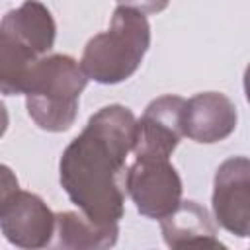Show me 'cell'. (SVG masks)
I'll return each instance as SVG.
<instances>
[{
    "instance_id": "cell-1",
    "label": "cell",
    "mask_w": 250,
    "mask_h": 250,
    "mask_svg": "<svg viewBox=\"0 0 250 250\" xmlns=\"http://www.w3.org/2000/svg\"><path fill=\"white\" fill-rule=\"evenodd\" d=\"M135 115L123 105H105L64 148L61 186L96 225H117L125 211V162L133 150Z\"/></svg>"
},
{
    "instance_id": "cell-2",
    "label": "cell",
    "mask_w": 250,
    "mask_h": 250,
    "mask_svg": "<svg viewBox=\"0 0 250 250\" xmlns=\"http://www.w3.org/2000/svg\"><path fill=\"white\" fill-rule=\"evenodd\" d=\"M57 25L39 0H25L0 21V92L25 94L37 62L53 49Z\"/></svg>"
},
{
    "instance_id": "cell-3",
    "label": "cell",
    "mask_w": 250,
    "mask_h": 250,
    "mask_svg": "<svg viewBox=\"0 0 250 250\" xmlns=\"http://www.w3.org/2000/svg\"><path fill=\"white\" fill-rule=\"evenodd\" d=\"M150 45L146 16L119 6L107 31L92 37L82 53L84 74L100 84H117L135 74Z\"/></svg>"
},
{
    "instance_id": "cell-4",
    "label": "cell",
    "mask_w": 250,
    "mask_h": 250,
    "mask_svg": "<svg viewBox=\"0 0 250 250\" xmlns=\"http://www.w3.org/2000/svg\"><path fill=\"white\" fill-rule=\"evenodd\" d=\"M88 76L68 55L43 57L31 72L25 88L29 117L45 131H66L78 113V100Z\"/></svg>"
},
{
    "instance_id": "cell-5",
    "label": "cell",
    "mask_w": 250,
    "mask_h": 250,
    "mask_svg": "<svg viewBox=\"0 0 250 250\" xmlns=\"http://www.w3.org/2000/svg\"><path fill=\"white\" fill-rule=\"evenodd\" d=\"M125 189L141 215L158 221L182 201V180L168 158H135L125 174Z\"/></svg>"
},
{
    "instance_id": "cell-6",
    "label": "cell",
    "mask_w": 250,
    "mask_h": 250,
    "mask_svg": "<svg viewBox=\"0 0 250 250\" xmlns=\"http://www.w3.org/2000/svg\"><path fill=\"white\" fill-rule=\"evenodd\" d=\"M213 213L217 223L246 238L250 232V162L246 156L225 160L215 174Z\"/></svg>"
},
{
    "instance_id": "cell-7",
    "label": "cell",
    "mask_w": 250,
    "mask_h": 250,
    "mask_svg": "<svg viewBox=\"0 0 250 250\" xmlns=\"http://www.w3.org/2000/svg\"><path fill=\"white\" fill-rule=\"evenodd\" d=\"M184 98L160 96L152 100L143 117L135 123V158H170L182 133Z\"/></svg>"
},
{
    "instance_id": "cell-8",
    "label": "cell",
    "mask_w": 250,
    "mask_h": 250,
    "mask_svg": "<svg viewBox=\"0 0 250 250\" xmlns=\"http://www.w3.org/2000/svg\"><path fill=\"white\" fill-rule=\"evenodd\" d=\"M0 230L14 246L43 248L55 234V213L39 195L18 189L0 209Z\"/></svg>"
},
{
    "instance_id": "cell-9",
    "label": "cell",
    "mask_w": 250,
    "mask_h": 250,
    "mask_svg": "<svg viewBox=\"0 0 250 250\" xmlns=\"http://www.w3.org/2000/svg\"><path fill=\"white\" fill-rule=\"evenodd\" d=\"M234 104L219 92H203L184 100L182 133L195 143H219L236 127Z\"/></svg>"
},
{
    "instance_id": "cell-10",
    "label": "cell",
    "mask_w": 250,
    "mask_h": 250,
    "mask_svg": "<svg viewBox=\"0 0 250 250\" xmlns=\"http://www.w3.org/2000/svg\"><path fill=\"white\" fill-rule=\"evenodd\" d=\"M164 240L172 248L184 246H209L225 248L217 240V229L207 213L195 201H180L178 207L160 219Z\"/></svg>"
},
{
    "instance_id": "cell-11",
    "label": "cell",
    "mask_w": 250,
    "mask_h": 250,
    "mask_svg": "<svg viewBox=\"0 0 250 250\" xmlns=\"http://www.w3.org/2000/svg\"><path fill=\"white\" fill-rule=\"evenodd\" d=\"M57 246L61 248H109L117 242V225H96L86 215L64 211L55 215Z\"/></svg>"
},
{
    "instance_id": "cell-12",
    "label": "cell",
    "mask_w": 250,
    "mask_h": 250,
    "mask_svg": "<svg viewBox=\"0 0 250 250\" xmlns=\"http://www.w3.org/2000/svg\"><path fill=\"white\" fill-rule=\"evenodd\" d=\"M18 178H16V174L8 168V166H4V164H0V209L4 207V203L12 197V193H16L18 191Z\"/></svg>"
},
{
    "instance_id": "cell-13",
    "label": "cell",
    "mask_w": 250,
    "mask_h": 250,
    "mask_svg": "<svg viewBox=\"0 0 250 250\" xmlns=\"http://www.w3.org/2000/svg\"><path fill=\"white\" fill-rule=\"evenodd\" d=\"M117 2L119 6L133 8L141 14H158L166 10V6L170 4V0H117Z\"/></svg>"
},
{
    "instance_id": "cell-14",
    "label": "cell",
    "mask_w": 250,
    "mask_h": 250,
    "mask_svg": "<svg viewBox=\"0 0 250 250\" xmlns=\"http://www.w3.org/2000/svg\"><path fill=\"white\" fill-rule=\"evenodd\" d=\"M8 129V111H6V105L0 102V137L6 133Z\"/></svg>"
}]
</instances>
